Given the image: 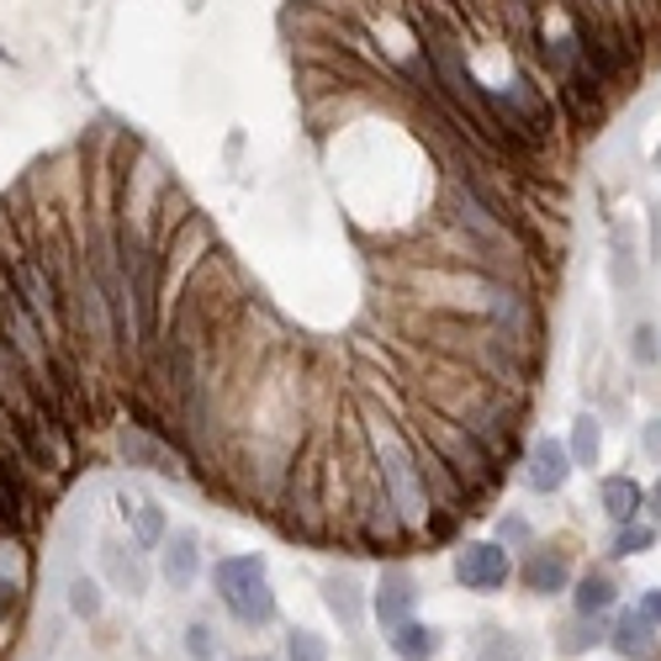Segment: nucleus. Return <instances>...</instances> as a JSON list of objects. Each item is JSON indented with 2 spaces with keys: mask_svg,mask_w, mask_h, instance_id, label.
<instances>
[{
  "mask_svg": "<svg viewBox=\"0 0 661 661\" xmlns=\"http://www.w3.org/2000/svg\"><path fill=\"white\" fill-rule=\"evenodd\" d=\"M614 598H619L614 577H609V571H588V577H577L571 609H577L582 619H598V614H609V609H614Z\"/></svg>",
  "mask_w": 661,
  "mask_h": 661,
  "instance_id": "nucleus-14",
  "label": "nucleus"
},
{
  "mask_svg": "<svg viewBox=\"0 0 661 661\" xmlns=\"http://www.w3.org/2000/svg\"><path fill=\"white\" fill-rule=\"evenodd\" d=\"M122 519H127V529H133V545L138 550H154V545L165 540V508L154 503V497H122Z\"/></svg>",
  "mask_w": 661,
  "mask_h": 661,
  "instance_id": "nucleus-11",
  "label": "nucleus"
},
{
  "mask_svg": "<svg viewBox=\"0 0 661 661\" xmlns=\"http://www.w3.org/2000/svg\"><path fill=\"white\" fill-rule=\"evenodd\" d=\"M323 592H329V609L339 614V624H344V630H360V614H365V609H360V588H354V577H329Z\"/></svg>",
  "mask_w": 661,
  "mask_h": 661,
  "instance_id": "nucleus-18",
  "label": "nucleus"
},
{
  "mask_svg": "<svg viewBox=\"0 0 661 661\" xmlns=\"http://www.w3.org/2000/svg\"><path fill=\"white\" fill-rule=\"evenodd\" d=\"M413 571L407 567H386L381 571V582H376V598H371V609H376V619L392 630V624H402V619L413 614Z\"/></svg>",
  "mask_w": 661,
  "mask_h": 661,
  "instance_id": "nucleus-6",
  "label": "nucleus"
},
{
  "mask_svg": "<svg viewBox=\"0 0 661 661\" xmlns=\"http://www.w3.org/2000/svg\"><path fill=\"white\" fill-rule=\"evenodd\" d=\"M455 577H461V588H472V592H497V588H508L514 561H508V550L497 540H472L455 550Z\"/></svg>",
  "mask_w": 661,
  "mask_h": 661,
  "instance_id": "nucleus-3",
  "label": "nucleus"
},
{
  "mask_svg": "<svg viewBox=\"0 0 661 661\" xmlns=\"http://www.w3.org/2000/svg\"><path fill=\"white\" fill-rule=\"evenodd\" d=\"M223 603H228V614H234L238 624H255V630L276 619V592H270V582H265V577H249L244 588L223 592Z\"/></svg>",
  "mask_w": 661,
  "mask_h": 661,
  "instance_id": "nucleus-8",
  "label": "nucleus"
},
{
  "mask_svg": "<svg viewBox=\"0 0 661 661\" xmlns=\"http://www.w3.org/2000/svg\"><path fill=\"white\" fill-rule=\"evenodd\" d=\"M598 640H603V630H598V619H582V624H577V630H567V640H561V651H567V657H577V651H588V645H598Z\"/></svg>",
  "mask_w": 661,
  "mask_h": 661,
  "instance_id": "nucleus-26",
  "label": "nucleus"
},
{
  "mask_svg": "<svg viewBox=\"0 0 661 661\" xmlns=\"http://www.w3.org/2000/svg\"><path fill=\"white\" fill-rule=\"evenodd\" d=\"M497 545H503V550H524V545H529V524H524L519 514H503V519H497Z\"/></svg>",
  "mask_w": 661,
  "mask_h": 661,
  "instance_id": "nucleus-24",
  "label": "nucleus"
},
{
  "mask_svg": "<svg viewBox=\"0 0 661 661\" xmlns=\"http://www.w3.org/2000/svg\"><path fill=\"white\" fill-rule=\"evenodd\" d=\"M482 661H514V651H508V645L497 640V645H493V657H482Z\"/></svg>",
  "mask_w": 661,
  "mask_h": 661,
  "instance_id": "nucleus-30",
  "label": "nucleus"
},
{
  "mask_svg": "<svg viewBox=\"0 0 661 661\" xmlns=\"http://www.w3.org/2000/svg\"><path fill=\"white\" fill-rule=\"evenodd\" d=\"M630 354H636L640 365H657L661 360V344H657V329H651V323H640V329L630 333Z\"/></svg>",
  "mask_w": 661,
  "mask_h": 661,
  "instance_id": "nucleus-25",
  "label": "nucleus"
},
{
  "mask_svg": "<svg viewBox=\"0 0 661 661\" xmlns=\"http://www.w3.org/2000/svg\"><path fill=\"white\" fill-rule=\"evenodd\" d=\"M598 503H603V514L614 524H630L645 508V487H640L636 476H603L598 482Z\"/></svg>",
  "mask_w": 661,
  "mask_h": 661,
  "instance_id": "nucleus-10",
  "label": "nucleus"
},
{
  "mask_svg": "<svg viewBox=\"0 0 661 661\" xmlns=\"http://www.w3.org/2000/svg\"><path fill=\"white\" fill-rule=\"evenodd\" d=\"M286 661H329V645H323V636H312V630H291L286 636Z\"/></svg>",
  "mask_w": 661,
  "mask_h": 661,
  "instance_id": "nucleus-21",
  "label": "nucleus"
},
{
  "mask_svg": "<svg viewBox=\"0 0 661 661\" xmlns=\"http://www.w3.org/2000/svg\"><path fill=\"white\" fill-rule=\"evenodd\" d=\"M101 561H106L112 588H122V592H143V588H148V571H143V550H138V545L106 540V545H101Z\"/></svg>",
  "mask_w": 661,
  "mask_h": 661,
  "instance_id": "nucleus-9",
  "label": "nucleus"
},
{
  "mask_svg": "<svg viewBox=\"0 0 661 661\" xmlns=\"http://www.w3.org/2000/svg\"><path fill=\"white\" fill-rule=\"evenodd\" d=\"M22 550H17V540H0V624L17 614V603H22Z\"/></svg>",
  "mask_w": 661,
  "mask_h": 661,
  "instance_id": "nucleus-15",
  "label": "nucleus"
},
{
  "mask_svg": "<svg viewBox=\"0 0 661 661\" xmlns=\"http://www.w3.org/2000/svg\"><path fill=\"white\" fill-rule=\"evenodd\" d=\"M392 651L402 661H428L440 651V630H428L419 619H402V624H392Z\"/></svg>",
  "mask_w": 661,
  "mask_h": 661,
  "instance_id": "nucleus-16",
  "label": "nucleus"
},
{
  "mask_svg": "<svg viewBox=\"0 0 661 661\" xmlns=\"http://www.w3.org/2000/svg\"><path fill=\"white\" fill-rule=\"evenodd\" d=\"M419 440L428 445L434 466H445L466 493H487L497 482V450L482 434H472L466 424H455L445 413H424L419 419Z\"/></svg>",
  "mask_w": 661,
  "mask_h": 661,
  "instance_id": "nucleus-2",
  "label": "nucleus"
},
{
  "mask_svg": "<svg viewBox=\"0 0 661 661\" xmlns=\"http://www.w3.org/2000/svg\"><path fill=\"white\" fill-rule=\"evenodd\" d=\"M365 440H371V466H376L381 493L392 503V514L402 519V529L407 535L428 529L434 497H428V482H424V455L413 450V440L392 419H381L376 407H365Z\"/></svg>",
  "mask_w": 661,
  "mask_h": 661,
  "instance_id": "nucleus-1",
  "label": "nucleus"
},
{
  "mask_svg": "<svg viewBox=\"0 0 661 661\" xmlns=\"http://www.w3.org/2000/svg\"><path fill=\"white\" fill-rule=\"evenodd\" d=\"M249 577H265V556H223V561H213L217 598H223V592H234V588H244Z\"/></svg>",
  "mask_w": 661,
  "mask_h": 661,
  "instance_id": "nucleus-17",
  "label": "nucleus"
},
{
  "mask_svg": "<svg viewBox=\"0 0 661 661\" xmlns=\"http://www.w3.org/2000/svg\"><path fill=\"white\" fill-rule=\"evenodd\" d=\"M70 609H74L80 619H95V614H101V588H95L91 577H74V582H70Z\"/></svg>",
  "mask_w": 661,
  "mask_h": 661,
  "instance_id": "nucleus-22",
  "label": "nucleus"
},
{
  "mask_svg": "<svg viewBox=\"0 0 661 661\" xmlns=\"http://www.w3.org/2000/svg\"><path fill=\"white\" fill-rule=\"evenodd\" d=\"M165 582L169 588H190L196 582V571H202V540H196V529H165Z\"/></svg>",
  "mask_w": 661,
  "mask_h": 661,
  "instance_id": "nucleus-7",
  "label": "nucleus"
},
{
  "mask_svg": "<svg viewBox=\"0 0 661 661\" xmlns=\"http://www.w3.org/2000/svg\"><path fill=\"white\" fill-rule=\"evenodd\" d=\"M645 508H651V519L661 524V476H657V487H651V493H645Z\"/></svg>",
  "mask_w": 661,
  "mask_h": 661,
  "instance_id": "nucleus-29",
  "label": "nucleus"
},
{
  "mask_svg": "<svg viewBox=\"0 0 661 661\" xmlns=\"http://www.w3.org/2000/svg\"><path fill=\"white\" fill-rule=\"evenodd\" d=\"M640 614L651 619V624H661V588H651V592H640Z\"/></svg>",
  "mask_w": 661,
  "mask_h": 661,
  "instance_id": "nucleus-27",
  "label": "nucleus"
},
{
  "mask_svg": "<svg viewBox=\"0 0 661 661\" xmlns=\"http://www.w3.org/2000/svg\"><path fill=\"white\" fill-rule=\"evenodd\" d=\"M598 6H603V11H624V0H598Z\"/></svg>",
  "mask_w": 661,
  "mask_h": 661,
  "instance_id": "nucleus-31",
  "label": "nucleus"
},
{
  "mask_svg": "<svg viewBox=\"0 0 661 661\" xmlns=\"http://www.w3.org/2000/svg\"><path fill=\"white\" fill-rule=\"evenodd\" d=\"M598 450H603V428H598V419L592 413H582L577 424H571V466H598Z\"/></svg>",
  "mask_w": 661,
  "mask_h": 661,
  "instance_id": "nucleus-19",
  "label": "nucleus"
},
{
  "mask_svg": "<svg viewBox=\"0 0 661 661\" xmlns=\"http://www.w3.org/2000/svg\"><path fill=\"white\" fill-rule=\"evenodd\" d=\"M651 545H657V524H640V519L619 524V535H614V556H645Z\"/></svg>",
  "mask_w": 661,
  "mask_h": 661,
  "instance_id": "nucleus-20",
  "label": "nucleus"
},
{
  "mask_svg": "<svg viewBox=\"0 0 661 661\" xmlns=\"http://www.w3.org/2000/svg\"><path fill=\"white\" fill-rule=\"evenodd\" d=\"M482 312H487V329H497L503 339H514V344H529V333H535V318H529V302H524L514 286H482Z\"/></svg>",
  "mask_w": 661,
  "mask_h": 661,
  "instance_id": "nucleus-4",
  "label": "nucleus"
},
{
  "mask_svg": "<svg viewBox=\"0 0 661 661\" xmlns=\"http://www.w3.org/2000/svg\"><path fill=\"white\" fill-rule=\"evenodd\" d=\"M609 645H614L619 657H630V661L651 657V651H657V624L640 614V609H630V614L614 619V636H609Z\"/></svg>",
  "mask_w": 661,
  "mask_h": 661,
  "instance_id": "nucleus-12",
  "label": "nucleus"
},
{
  "mask_svg": "<svg viewBox=\"0 0 661 661\" xmlns=\"http://www.w3.org/2000/svg\"><path fill=\"white\" fill-rule=\"evenodd\" d=\"M524 582L529 592H561L571 582V567L561 550H529V561H524Z\"/></svg>",
  "mask_w": 661,
  "mask_h": 661,
  "instance_id": "nucleus-13",
  "label": "nucleus"
},
{
  "mask_svg": "<svg viewBox=\"0 0 661 661\" xmlns=\"http://www.w3.org/2000/svg\"><path fill=\"white\" fill-rule=\"evenodd\" d=\"M186 657H190V661H213V657H217L213 624H190V630H186Z\"/></svg>",
  "mask_w": 661,
  "mask_h": 661,
  "instance_id": "nucleus-23",
  "label": "nucleus"
},
{
  "mask_svg": "<svg viewBox=\"0 0 661 661\" xmlns=\"http://www.w3.org/2000/svg\"><path fill=\"white\" fill-rule=\"evenodd\" d=\"M571 472H577V466H571L567 445L550 440V434H540V440L529 445V455H524V482H529L535 493H561Z\"/></svg>",
  "mask_w": 661,
  "mask_h": 661,
  "instance_id": "nucleus-5",
  "label": "nucleus"
},
{
  "mask_svg": "<svg viewBox=\"0 0 661 661\" xmlns=\"http://www.w3.org/2000/svg\"><path fill=\"white\" fill-rule=\"evenodd\" d=\"M645 450H651V455H661V419H657V424H645Z\"/></svg>",
  "mask_w": 661,
  "mask_h": 661,
  "instance_id": "nucleus-28",
  "label": "nucleus"
}]
</instances>
